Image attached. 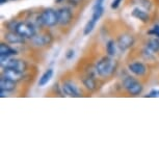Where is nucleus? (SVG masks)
I'll list each match as a JSON object with an SVG mask.
<instances>
[{
  "label": "nucleus",
  "instance_id": "29",
  "mask_svg": "<svg viewBox=\"0 0 159 159\" xmlns=\"http://www.w3.org/2000/svg\"><path fill=\"white\" fill-rule=\"evenodd\" d=\"M7 0H0V3L4 4V3H7Z\"/></svg>",
  "mask_w": 159,
  "mask_h": 159
},
{
  "label": "nucleus",
  "instance_id": "22",
  "mask_svg": "<svg viewBox=\"0 0 159 159\" xmlns=\"http://www.w3.org/2000/svg\"><path fill=\"white\" fill-rule=\"evenodd\" d=\"M135 4H139V7L145 8L146 11H150L152 8V3L150 0H133Z\"/></svg>",
  "mask_w": 159,
  "mask_h": 159
},
{
  "label": "nucleus",
  "instance_id": "9",
  "mask_svg": "<svg viewBox=\"0 0 159 159\" xmlns=\"http://www.w3.org/2000/svg\"><path fill=\"white\" fill-rule=\"evenodd\" d=\"M128 70L136 76H143L147 73V67L143 62L135 61L128 65Z\"/></svg>",
  "mask_w": 159,
  "mask_h": 159
},
{
  "label": "nucleus",
  "instance_id": "5",
  "mask_svg": "<svg viewBox=\"0 0 159 159\" xmlns=\"http://www.w3.org/2000/svg\"><path fill=\"white\" fill-rule=\"evenodd\" d=\"M0 64H1L2 68H11L18 70L24 73L27 70V64L25 61L22 59H18L14 57H7V58H0Z\"/></svg>",
  "mask_w": 159,
  "mask_h": 159
},
{
  "label": "nucleus",
  "instance_id": "15",
  "mask_svg": "<svg viewBox=\"0 0 159 159\" xmlns=\"http://www.w3.org/2000/svg\"><path fill=\"white\" fill-rule=\"evenodd\" d=\"M32 40H34V45H37V46H46L52 42V37H51V34H46L42 35H35Z\"/></svg>",
  "mask_w": 159,
  "mask_h": 159
},
{
  "label": "nucleus",
  "instance_id": "26",
  "mask_svg": "<svg viewBox=\"0 0 159 159\" xmlns=\"http://www.w3.org/2000/svg\"><path fill=\"white\" fill-rule=\"evenodd\" d=\"M74 55H75L74 50L73 49H70V50L67 51V53H66V58H67V59H72V58L74 57Z\"/></svg>",
  "mask_w": 159,
  "mask_h": 159
},
{
  "label": "nucleus",
  "instance_id": "28",
  "mask_svg": "<svg viewBox=\"0 0 159 159\" xmlns=\"http://www.w3.org/2000/svg\"><path fill=\"white\" fill-rule=\"evenodd\" d=\"M69 1H70L71 4H73V2H74V4H77L78 2H79V0H69Z\"/></svg>",
  "mask_w": 159,
  "mask_h": 159
},
{
  "label": "nucleus",
  "instance_id": "1",
  "mask_svg": "<svg viewBox=\"0 0 159 159\" xmlns=\"http://www.w3.org/2000/svg\"><path fill=\"white\" fill-rule=\"evenodd\" d=\"M118 67V64L111 56H104L96 65V72L101 77H109L115 73Z\"/></svg>",
  "mask_w": 159,
  "mask_h": 159
},
{
  "label": "nucleus",
  "instance_id": "10",
  "mask_svg": "<svg viewBox=\"0 0 159 159\" xmlns=\"http://www.w3.org/2000/svg\"><path fill=\"white\" fill-rule=\"evenodd\" d=\"M23 74L22 72L15 70V69H11V68H3V74L2 76L8 78L11 80H14V81H20L21 79L23 78Z\"/></svg>",
  "mask_w": 159,
  "mask_h": 159
},
{
  "label": "nucleus",
  "instance_id": "4",
  "mask_svg": "<svg viewBox=\"0 0 159 159\" xmlns=\"http://www.w3.org/2000/svg\"><path fill=\"white\" fill-rule=\"evenodd\" d=\"M15 31L18 32L20 35H22V37L25 39H34L35 35H37L35 26L32 23H29V22L17 23Z\"/></svg>",
  "mask_w": 159,
  "mask_h": 159
},
{
  "label": "nucleus",
  "instance_id": "24",
  "mask_svg": "<svg viewBox=\"0 0 159 159\" xmlns=\"http://www.w3.org/2000/svg\"><path fill=\"white\" fill-rule=\"evenodd\" d=\"M147 97L149 98H159V89H152L149 93V95H147Z\"/></svg>",
  "mask_w": 159,
  "mask_h": 159
},
{
  "label": "nucleus",
  "instance_id": "13",
  "mask_svg": "<svg viewBox=\"0 0 159 159\" xmlns=\"http://www.w3.org/2000/svg\"><path fill=\"white\" fill-rule=\"evenodd\" d=\"M15 89H16V81L8 79L4 76H1V78H0V91L10 93L13 92Z\"/></svg>",
  "mask_w": 159,
  "mask_h": 159
},
{
  "label": "nucleus",
  "instance_id": "30",
  "mask_svg": "<svg viewBox=\"0 0 159 159\" xmlns=\"http://www.w3.org/2000/svg\"><path fill=\"white\" fill-rule=\"evenodd\" d=\"M65 0H56V3H61V2H64Z\"/></svg>",
  "mask_w": 159,
  "mask_h": 159
},
{
  "label": "nucleus",
  "instance_id": "31",
  "mask_svg": "<svg viewBox=\"0 0 159 159\" xmlns=\"http://www.w3.org/2000/svg\"><path fill=\"white\" fill-rule=\"evenodd\" d=\"M11 1H14V0H11Z\"/></svg>",
  "mask_w": 159,
  "mask_h": 159
},
{
  "label": "nucleus",
  "instance_id": "14",
  "mask_svg": "<svg viewBox=\"0 0 159 159\" xmlns=\"http://www.w3.org/2000/svg\"><path fill=\"white\" fill-rule=\"evenodd\" d=\"M5 41L10 44H23L25 42V38H23L22 35H20L18 32L16 31H11L8 34H5Z\"/></svg>",
  "mask_w": 159,
  "mask_h": 159
},
{
  "label": "nucleus",
  "instance_id": "23",
  "mask_svg": "<svg viewBox=\"0 0 159 159\" xmlns=\"http://www.w3.org/2000/svg\"><path fill=\"white\" fill-rule=\"evenodd\" d=\"M148 34L153 35V37L159 38V25H154L152 29H150L148 31Z\"/></svg>",
  "mask_w": 159,
  "mask_h": 159
},
{
  "label": "nucleus",
  "instance_id": "16",
  "mask_svg": "<svg viewBox=\"0 0 159 159\" xmlns=\"http://www.w3.org/2000/svg\"><path fill=\"white\" fill-rule=\"evenodd\" d=\"M53 74H54V71L53 69H48V70L45 71V73L42 75L40 80H39V86H45L48 82L51 80V78L53 77Z\"/></svg>",
  "mask_w": 159,
  "mask_h": 159
},
{
  "label": "nucleus",
  "instance_id": "11",
  "mask_svg": "<svg viewBox=\"0 0 159 159\" xmlns=\"http://www.w3.org/2000/svg\"><path fill=\"white\" fill-rule=\"evenodd\" d=\"M131 15L133 18L142 21L143 23H148L150 21V15L147 13L146 10H143V8L139 7L133 8V11H131Z\"/></svg>",
  "mask_w": 159,
  "mask_h": 159
},
{
  "label": "nucleus",
  "instance_id": "27",
  "mask_svg": "<svg viewBox=\"0 0 159 159\" xmlns=\"http://www.w3.org/2000/svg\"><path fill=\"white\" fill-rule=\"evenodd\" d=\"M103 3H104V0H96L94 7H93V8H97V7H103Z\"/></svg>",
  "mask_w": 159,
  "mask_h": 159
},
{
  "label": "nucleus",
  "instance_id": "2",
  "mask_svg": "<svg viewBox=\"0 0 159 159\" xmlns=\"http://www.w3.org/2000/svg\"><path fill=\"white\" fill-rule=\"evenodd\" d=\"M123 86L124 89L127 91L129 94L132 96H137L143 93V86L140 83L139 80H136L135 78L131 77V76H127L123 80Z\"/></svg>",
  "mask_w": 159,
  "mask_h": 159
},
{
  "label": "nucleus",
  "instance_id": "19",
  "mask_svg": "<svg viewBox=\"0 0 159 159\" xmlns=\"http://www.w3.org/2000/svg\"><path fill=\"white\" fill-rule=\"evenodd\" d=\"M96 24H97V22L91 18V20L85 24L84 28H83V34L89 35V34H92L93 30H94V28H95V26H96Z\"/></svg>",
  "mask_w": 159,
  "mask_h": 159
},
{
  "label": "nucleus",
  "instance_id": "21",
  "mask_svg": "<svg viewBox=\"0 0 159 159\" xmlns=\"http://www.w3.org/2000/svg\"><path fill=\"white\" fill-rule=\"evenodd\" d=\"M104 14V7H97V8H93V15H92V19L95 20L96 22H98L100 20V18L103 16Z\"/></svg>",
  "mask_w": 159,
  "mask_h": 159
},
{
  "label": "nucleus",
  "instance_id": "17",
  "mask_svg": "<svg viewBox=\"0 0 159 159\" xmlns=\"http://www.w3.org/2000/svg\"><path fill=\"white\" fill-rule=\"evenodd\" d=\"M146 47L149 48V49L153 51L154 53L159 52V38L155 37V38L151 39V40H149Z\"/></svg>",
  "mask_w": 159,
  "mask_h": 159
},
{
  "label": "nucleus",
  "instance_id": "7",
  "mask_svg": "<svg viewBox=\"0 0 159 159\" xmlns=\"http://www.w3.org/2000/svg\"><path fill=\"white\" fill-rule=\"evenodd\" d=\"M135 43L134 37L129 34H123L118 38V47L122 51H126L133 46Z\"/></svg>",
  "mask_w": 159,
  "mask_h": 159
},
{
  "label": "nucleus",
  "instance_id": "8",
  "mask_svg": "<svg viewBox=\"0 0 159 159\" xmlns=\"http://www.w3.org/2000/svg\"><path fill=\"white\" fill-rule=\"evenodd\" d=\"M62 92L65 95L69 96V97H80L81 93L79 92V89L75 84H73L72 82H65L61 86Z\"/></svg>",
  "mask_w": 159,
  "mask_h": 159
},
{
  "label": "nucleus",
  "instance_id": "3",
  "mask_svg": "<svg viewBox=\"0 0 159 159\" xmlns=\"http://www.w3.org/2000/svg\"><path fill=\"white\" fill-rule=\"evenodd\" d=\"M41 18L43 25L47 27H53L58 24V11L54 8H45L41 13Z\"/></svg>",
  "mask_w": 159,
  "mask_h": 159
},
{
  "label": "nucleus",
  "instance_id": "20",
  "mask_svg": "<svg viewBox=\"0 0 159 159\" xmlns=\"http://www.w3.org/2000/svg\"><path fill=\"white\" fill-rule=\"evenodd\" d=\"M106 51H107V54L109 56H115L116 54V46L115 41L110 40L107 42L106 44Z\"/></svg>",
  "mask_w": 159,
  "mask_h": 159
},
{
  "label": "nucleus",
  "instance_id": "18",
  "mask_svg": "<svg viewBox=\"0 0 159 159\" xmlns=\"http://www.w3.org/2000/svg\"><path fill=\"white\" fill-rule=\"evenodd\" d=\"M82 83L83 85L85 86L86 89H89V91H95L96 89H97V84H96V81L95 79L93 77H86L84 79L82 80Z\"/></svg>",
  "mask_w": 159,
  "mask_h": 159
},
{
  "label": "nucleus",
  "instance_id": "12",
  "mask_svg": "<svg viewBox=\"0 0 159 159\" xmlns=\"http://www.w3.org/2000/svg\"><path fill=\"white\" fill-rule=\"evenodd\" d=\"M18 54V51L11 46H8L7 44L1 43L0 44V58H7V57H13L14 55Z\"/></svg>",
  "mask_w": 159,
  "mask_h": 159
},
{
  "label": "nucleus",
  "instance_id": "25",
  "mask_svg": "<svg viewBox=\"0 0 159 159\" xmlns=\"http://www.w3.org/2000/svg\"><path fill=\"white\" fill-rule=\"evenodd\" d=\"M122 1H123V0H113L112 3H111V5H110V7H111L112 10H116V8H118V7H120V4H121V2H122Z\"/></svg>",
  "mask_w": 159,
  "mask_h": 159
},
{
  "label": "nucleus",
  "instance_id": "6",
  "mask_svg": "<svg viewBox=\"0 0 159 159\" xmlns=\"http://www.w3.org/2000/svg\"><path fill=\"white\" fill-rule=\"evenodd\" d=\"M58 11V24H61L62 26H67L69 25L72 20H73V13L72 10L68 7H61Z\"/></svg>",
  "mask_w": 159,
  "mask_h": 159
}]
</instances>
